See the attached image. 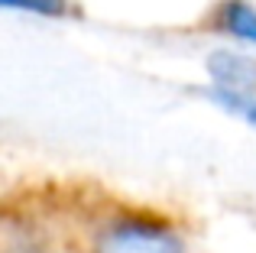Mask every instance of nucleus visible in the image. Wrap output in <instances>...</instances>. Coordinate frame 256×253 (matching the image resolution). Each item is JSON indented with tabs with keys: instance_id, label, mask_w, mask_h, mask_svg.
Wrapping results in <instances>:
<instances>
[{
	"instance_id": "f257e3e1",
	"label": "nucleus",
	"mask_w": 256,
	"mask_h": 253,
	"mask_svg": "<svg viewBox=\"0 0 256 253\" xmlns=\"http://www.w3.org/2000/svg\"><path fill=\"white\" fill-rule=\"evenodd\" d=\"M84 253H188L178 228L150 211H117L98 221Z\"/></svg>"
},
{
	"instance_id": "f03ea898",
	"label": "nucleus",
	"mask_w": 256,
	"mask_h": 253,
	"mask_svg": "<svg viewBox=\"0 0 256 253\" xmlns=\"http://www.w3.org/2000/svg\"><path fill=\"white\" fill-rule=\"evenodd\" d=\"M204 68L214 91H256V56L246 49H214Z\"/></svg>"
},
{
	"instance_id": "7ed1b4c3",
	"label": "nucleus",
	"mask_w": 256,
	"mask_h": 253,
	"mask_svg": "<svg viewBox=\"0 0 256 253\" xmlns=\"http://www.w3.org/2000/svg\"><path fill=\"white\" fill-rule=\"evenodd\" d=\"M211 23L227 39L256 49V4L250 0H220L211 13Z\"/></svg>"
},
{
	"instance_id": "20e7f679",
	"label": "nucleus",
	"mask_w": 256,
	"mask_h": 253,
	"mask_svg": "<svg viewBox=\"0 0 256 253\" xmlns=\"http://www.w3.org/2000/svg\"><path fill=\"white\" fill-rule=\"evenodd\" d=\"M211 98V104H218L220 110H227L230 117L244 120L246 126L256 130V91H214L208 88L204 91Z\"/></svg>"
},
{
	"instance_id": "39448f33",
	"label": "nucleus",
	"mask_w": 256,
	"mask_h": 253,
	"mask_svg": "<svg viewBox=\"0 0 256 253\" xmlns=\"http://www.w3.org/2000/svg\"><path fill=\"white\" fill-rule=\"evenodd\" d=\"M0 10L30 13V16L42 20H65L75 13V6H72V0H0Z\"/></svg>"
},
{
	"instance_id": "423d86ee",
	"label": "nucleus",
	"mask_w": 256,
	"mask_h": 253,
	"mask_svg": "<svg viewBox=\"0 0 256 253\" xmlns=\"http://www.w3.org/2000/svg\"><path fill=\"white\" fill-rule=\"evenodd\" d=\"M6 253H56L46 240H36V237H23V240H16Z\"/></svg>"
}]
</instances>
